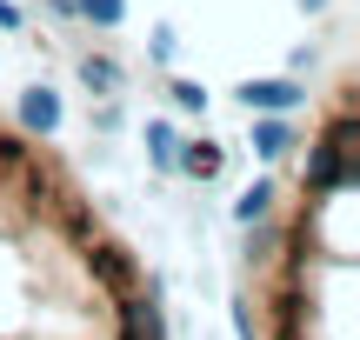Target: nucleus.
Segmentation results:
<instances>
[{
	"instance_id": "obj_1",
	"label": "nucleus",
	"mask_w": 360,
	"mask_h": 340,
	"mask_svg": "<svg viewBox=\"0 0 360 340\" xmlns=\"http://www.w3.org/2000/svg\"><path fill=\"white\" fill-rule=\"evenodd\" d=\"M354 107H340L334 114V127H327V140H314V154H307V187L314 194H340V187L354 181Z\"/></svg>"
},
{
	"instance_id": "obj_2",
	"label": "nucleus",
	"mask_w": 360,
	"mask_h": 340,
	"mask_svg": "<svg viewBox=\"0 0 360 340\" xmlns=\"http://www.w3.org/2000/svg\"><path fill=\"white\" fill-rule=\"evenodd\" d=\"M94 280H101L107 294H134V287H141V267L127 261V247H114V240H94Z\"/></svg>"
},
{
	"instance_id": "obj_3",
	"label": "nucleus",
	"mask_w": 360,
	"mask_h": 340,
	"mask_svg": "<svg viewBox=\"0 0 360 340\" xmlns=\"http://www.w3.org/2000/svg\"><path fill=\"white\" fill-rule=\"evenodd\" d=\"M240 100L260 107V114H287V107H300V87H294V80H247Z\"/></svg>"
},
{
	"instance_id": "obj_4",
	"label": "nucleus",
	"mask_w": 360,
	"mask_h": 340,
	"mask_svg": "<svg viewBox=\"0 0 360 340\" xmlns=\"http://www.w3.org/2000/svg\"><path fill=\"white\" fill-rule=\"evenodd\" d=\"M174 167L187 174V181H214L220 174V147L214 140H187V147H174Z\"/></svg>"
},
{
	"instance_id": "obj_5",
	"label": "nucleus",
	"mask_w": 360,
	"mask_h": 340,
	"mask_svg": "<svg viewBox=\"0 0 360 340\" xmlns=\"http://www.w3.org/2000/svg\"><path fill=\"white\" fill-rule=\"evenodd\" d=\"M20 120H27L34 133H53V127H60V100H53L47 87H27V100H20Z\"/></svg>"
},
{
	"instance_id": "obj_6",
	"label": "nucleus",
	"mask_w": 360,
	"mask_h": 340,
	"mask_svg": "<svg viewBox=\"0 0 360 340\" xmlns=\"http://www.w3.org/2000/svg\"><path fill=\"white\" fill-rule=\"evenodd\" d=\"M267 200H274V187H267V181L247 187V194L233 200V221H240V227H260V221H267Z\"/></svg>"
},
{
	"instance_id": "obj_7",
	"label": "nucleus",
	"mask_w": 360,
	"mask_h": 340,
	"mask_svg": "<svg viewBox=\"0 0 360 340\" xmlns=\"http://www.w3.org/2000/svg\"><path fill=\"white\" fill-rule=\"evenodd\" d=\"M80 80H87L94 93H114L120 87V67L107 60V53H87V60H80Z\"/></svg>"
},
{
	"instance_id": "obj_8",
	"label": "nucleus",
	"mask_w": 360,
	"mask_h": 340,
	"mask_svg": "<svg viewBox=\"0 0 360 340\" xmlns=\"http://www.w3.org/2000/svg\"><path fill=\"white\" fill-rule=\"evenodd\" d=\"M287 147H294V133H287L281 120H260V127H254V154L274 160V154H287Z\"/></svg>"
},
{
	"instance_id": "obj_9",
	"label": "nucleus",
	"mask_w": 360,
	"mask_h": 340,
	"mask_svg": "<svg viewBox=\"0 0 360 340\" xmlns=\"http://www.w3.org/2000/svg\"><path fill=\"white\" fill-rule=\"evenodd\" d=\"M74 13H87L94 27H120V13H127V0H74Z\"/></svg>"
},
{
	"instance_id": "obj_10",
	"label": "nucleus",
	"mask_w": 360,
	"mask_h": 340,
	"mask_svg": "<svg viewBox=\"0 0 360 340\" xmlns=\"http://www.w3.org/2000/svg\"><path fill=\"white\" fill-rule=\"evenodd\" d=\"M174 147H180V140H174V127H160V120H154V127H147V154H154L160 167H174Z\"/></svg>"
},
{
	"instance_id": "obj_11",
	"label": "nucleus",
	"mask_w": 360,
	"mask_h": 340,
	"mask_svg": "<svg viewBox=\"0 0 360 340\" xmlns=\"http://www.w3.org/2000/svg\"><path fill=\"white\" fill-rule=\"evenodd\" d=\"M174 107H180V114H200V107H207V93L193 87V80H174Z\"/></svg>"
},
{
	"instance_id": "obj_12",
	"label": "nucleus",
	"mask_w": 360,
	"mask_h": 340,
	"mask_svg": "<svg viewBox=\"0 0 360 340\" xmlns=\"http://www.w3.org/2000/svg\"><path fill=\"white\" fill-rule=\"evenodd\" d=\"M0 27H20V13H13V7H7V0H0Z\"/></svg>"
},
{
	"instance_id": "obj_13",
	"label": "nucleus",
	"mask_w": 360,
	"mask_h": 340,
	"mask_svg": "<svg viewBox=\"0 0 360 340\" xmlns=\"http://www.w3.org/2000/svg\"><path fill=\"white\" fill-rule=\"evenodd\" d=\"M307 7H321V0H307Z\"/></svg>"
}]
</instances>
